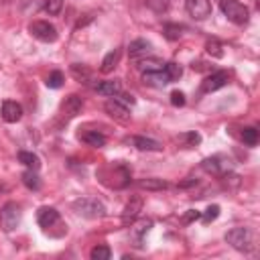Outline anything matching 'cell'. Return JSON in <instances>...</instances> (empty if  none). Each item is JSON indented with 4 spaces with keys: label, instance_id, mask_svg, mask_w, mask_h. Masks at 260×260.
<instances>
[{
    "label": "cell",
    "instance_id": "1",
    "mask_svg": "<svg viewBox=\"0 0 260 260\" xmlns=\"http://www.w3.org/2000/svg\"><path fill=\"white\" fill-rule=\"evenodd\" d=\"M219 8L228 20L234 24H246L250 18V10L240 0H219Z\"/></svg>",
    "mask_w": 260,
    "mask_h": 260
},
{
    "label": "cell",
    "instance_id": "2",
    "mask_svg": "<svg viewBox=\"0 0 260 260\" xmlns=\"http://www.w3.org/2000/svg\"><path fill=\"white\" fill-rule=\"evenodd\" d=\"M73 209L75 213L83 215V217H102L106 213V205L98 199H91V197H81V199H75L73 201Z\"/></svg>",
    "mask_w": 260,
    "mask_h": 260
},
{
    "label": "cell",
    "instance_id": "3",
    "mask_svg": "<svg viewBox=\"0 0 260 260\" xmlns=\"http://www.w3.org/2000/svg\"><path fill=\"white\" fill-rule=\"evenodd\" d=\"M20 217H22V211H20V205L14 203V201H8L2 209H0V228L4 232H12L20 225Z\"/></svg>",
    "mask_w": 260,
    "mask_h": 260
},
{
    "label": "cell",
    "instance_id": "4",
    "mask_svg": "<svg viewBox=\"0 0 260 260\" xmlns=\"http://www.w3.org/2000/svg\"><path fill=\"white\" fill-rule=\"evenodd\" d=\"M225 242H228L232 248L240 250V252H248V250L252 248V234H250L248 228L238 225V228H232V230L225 234Z\"/></svg>",
    "mask_w": 260,
    "mask_h": 260
},
{
    "label": "cell",
    "instance_id": "5",
    "mask_svg": "<svg viewBox=\"0 0 260 260\" xmlns=\"http://www.w3.org/2000/svg\"><path fill=\"white\" fill-rule=\"evenodd\" d=\"M28 32L35 39L43 41V43H55L57 41V28L51 22H47V20H35V22H30L28 24Z\"/></svg>",
    "mask_w": 260,
    "mask_h": 260
},
{
    "label": "cell",
    "instance_id": "6",
    "mask_svg": "<svg viewBox=\"0 0 260 260\" xmlns=\"http://www.w3.org/2000/svg\"><path fill=\"white\" fill-rule=\"evenodd\" d=\"M185 8H187L189 16L195 20H205L211 14V2L209 0H187Z\"/></svg>",
    "mask_w": 260,
    "mask_h": 260
},
{
    "label": "cell",
    "instance_id": "7",
    "mask_svg": "<svg viewBox=\"0 0 260 260\" xmlns=\"http://www.w3.org/2000/svg\"><path fill=\"white\" fill-rule=\"evenodd\" d=\"M228 81H230L228 71H215V73H211V75H207V77L203 79V83H201V91H203V93H211V91L223 87Z\"/></svg>",
    "mask_w": 260,
    "mask_h": 260
},
{
    "label": "cell",
    "instance_id": "8",
    "mask_svg": "<svg viewBox=\"0 0 260 260\" xmlns=\"http://www.w3.org/2000/svg\"><path fill=\"white\" fill-rule=\"evenodd\" d=\"M140 209H142V197H132V199L126 203L124 211H122V223H124V225H132V223L136 221Z\"/></svg>",
    "mask_w": 260,
    "mask_h": 260
},
{
    "label": "cell",
    "instance_id": "9",
    "mask_svg": "<svg viewBox=\"0 0 260 260\" xmlns=\"http://www.w3.org/2000/svg\"><path fill=\"white\" fill-rule=\"evenodd\" d=\"M81 108H83V100L79 95H75V93L67 95L63 100V104H61V112H63L65 118H75L81 112Z\"/></svg>",
    "mask_w": 260,
    "mask_h": 260
},
{
    "label": "cell",
    "instance_id": "10",
    "mask_svg": "<svg viewBox=\"0 0 260 260\" xmlns=\"http://www.w3.org/2000/svg\"><path fill=\"white\" fill-rule=\"evenodd\" d=\"M37 221H39V225L41 228H45V230H49V228H53L57 221H59V211L55 209V207H41L39 211H37Z\"/></svg>",
    "mask_w": 260,
    "mask_h": 260
},
{
    "label": "cell",
    "instance_id": "11",
    "mask_svg": "<svg viewBox=\"0 0 260 260\" xmlns=\"http://www.w3.org/2000/svg\"><path fill=\"white\" fill-rule=\"evenodd\" d=\"M106 112H108L112 118L122 120V122H126V120L130 118V110H128V106H124V104L118 102L116 98H112V100L106 102Z\"/></svg>",
    "mask_w": 260,
    "mask_h": 260
},
{
    "label": "cell",
    "instance_id": "12",
    "mask_svg": "<svg viewBox=\"0 0 260 260\" xmlns=\"http://www.w3.org/2000/svg\"><path fill=\"white\" fill-rule=\"evenodd\" d=\"M22 118V106L18 102H12V100H6L2 104V120L4 122H18Z\"/></svg>",
    "mask_w": 260,
    "mask_h": 260
},
{
    "label": "cell",
    "instance_id": "13",
    "mask_svg": "<svg viewBox=\"0 0 260 260\" xmlns=\"http://www.w3.org/2000/svg\"><path fill=\"white\" fill-rule=\"evenodd\" d=\"M150 228H152V219H142V221H138L136 225L130 228V236H132V242H134L136 248H142L144 236L150 232Z\"/></svg>",
    "mask_w": 260,
    "mask_h": 260
},
{
    "label": "cell",
    "instance_id": "14",
    "mask_svg": "<svg viewBox=\"0 0 260 260\" xmlns=\"http://www.w3.org/2000/svg\"><path fill=\"white\" fill-rule=\"evenodd\" d=\"M201 167L211 175H221L225 173V169H230V160H225L223 156H209L201 162Z\"/></svg>",
    "mask_w": 260,
    "mask_h": 260
},
{
    "label": "cell",
    "instance_id": "15",
    "mask_svg": "<svg viewBox=\"0 0 260 260\" xmlns=\"http://www.w3.org/2000/svg\"><path fill=\"white\" fill-rule=\"evenodd\" d=\"M142 81L146 85H152V87H162V85L171 83L169 75L165 73V67L162 69H156V71H144L142 73Z\"/></svg>",
    "mask_w": 260,
    "mask_h": 260
},
{
    "label": "cell",
    "instance_id": "16",
    "mask_svg": "<svg viewBox=\"0 0 260 260\" xmlns=\"http://www.w3.org/2000/svg\"><path fill=\"white\" fill-rule=\"evenodd\" d=\"M150 51H152V45H150L146 39H136V41H132V43L128 45V55H130L134 61L146 57Z\"/></svg>",
    "mask_w": 260,
    "mask_h": 260
},
{
    "label": "cell",
    "instance_id": "17",
    "mask_svg": "<svg viewBox=\"0 0 260 260\" xmlns=\"http://www.w3.org/2000/svg\"><path fill=\"white\" fill-rule=\"evenodd\" d=\"M95 91L102 93V95H108V98H114L122 91V83L118 79H108V81H102L95 85Z\"/></svg>",
    "mask_w": 260,
    "mask_h": 260
},
{
    "label": "cell",
    "instance_id": "18",
    "mask_svg": "<svg viewBox=\"0 0 260 260\" xmlns=\"http://www.w3.org/2000/svg\"><path fill=\"white\" fill-rule=\"evenodd\" d=\"M132 144L138 148V150H148V152H160L162 150V144L152 140V138H146V136H134L132 138Z\"/></svg>",
    "mask_w": 260,
    "mask_h": 260
},
{
    "label": "cell",
    "instance_id": "19",
    "mask_svg": "<svg viewBox=\"0 0 260 260\" xmlns=\"http://www.w3.org/2000/svg\"><path fill=\"white\" fill-rule=\"evenodd\" d=\"M136 67L144 73V71H156V69H162L165 63L156 57H142V59H136Z\"/></svg>",
    "mask_w": 260,
    "mask_h": 260
},
{
    "label": "cell",
    "instance_id": "20",
    "mask_svg": "<svg viewBox=\"0 0 260 260\" xmlns=\"http://www.w3.org/2000/svg\"><path fill=\"white\" fill-rule=\"evenodd\" d=\"M81 140H83L85 144L93 146V148H102V146H106V136H104L102 132H98V130L83 132V134H81Z\"/></svg>",
    "mask_w": 260,
    "mask_h": 260
},
{
    "label": "cell",
    "instance_id": "21",
    "mask_svg": "<svg viewBox=\"0 0 260 260\" xmlns=\"http://www.w3.org/2000/svg\"><path fill=\"white\" fill-rule=\"evenodd\" d=\"M20 179H22V183H24L26 189H30V191H39V189H41V177L37 175V171L26 169Z\"/></svg>",
    "mask_w": 260,
    "mask_h": 260
},
{
    "label": "cell",
    "instance_id": "22",
    "mask_svg": "<svg viewBox=\"0 0 260 260\" xmlns=\"http://www.w3.org/2000/svg\"><path fill=\"white\" fill-rule=\"evenodd\" d=\"M118 61H120V51L114 49V51H110V53L104 57L100 71H102V73H110V71H114V67L118 65Z\"/></svg>",
    "mask_w": 260,
    "mask_h": 260
},
{
    "label": "cell",
    "instance_id": "23",
    "mask_svg": "<svg viewBox=\"0 0 260 260\" xmlns=\"http://www.w3.org/2000/svg\"><path fill=\"white\" fill-rule=\"evenodd\" d=\"M18 162H22L26 169H32V171H37V169L41 167L39 156H37L35 152H28V150H20V152H18Z\"/></svg>",
    "mask_w": 260,
    "mask_h": 260
},
{
    "label": "cell",
    "instance_id": "24",
    "mask_svg": "<svg viewBox=\"0 0 260 260\" xmlns=\"http://www.w3.org/2000/svg\"><path fill=\"white\" fill-rule=\"evenodd\" d=\"M71 75H73L77 81H83V83H87V81L91 79V71H89L85 65H79V63H73V65H71Z\"/></svg>",
    "mask_w": 260,
    "mask_h": 260
},
{
    "label": "cell",
    "instance_id": "25",
    "mask_svg": "<svg viewBox=\"0 0 260 260\" xmlns=\"http://www.w3.org/2000/svg\"><path fill=\"white\" fill-rule=\"evenodd\" d=\"M242 142L244 144H248V146H256L258 144V130L254 128V126H246V128H242Z\"/></svg>",
    "mask_w": 260,
    "mask_h": 260
},
{
    "label": "cell",
    "instance_id": "26",
    "mask_svg": "<svg viewBox=\"0 0 260 260\" xmlns=\"http://www.w3.org/2000/svg\"><path fill=\"white\" fill-rule=\"evenodd\" d=\"M162 32H165V37H167L169 41H177V39L183 35V26H181V24H175V22H167V24L162 26Z\"/></svg>",
    "mask_w": 260,
    "mask_h": 260
},
{
    "label": "cell",
    "instance_id": "27",
    "mask_svg": "<svg viewBox=\"0 0 260 260\" xmlns=\"http://www.w3.org/2000/svg\"><path fill=\"white\" fill-rule=\"evenodd\" d=\"M89 258H91V260H110V258H112V250H110L108 246L100 244V246L91 248V252H89Z\"/></svg>",
    "mask_w": 260,
    "mask_h": 260
},
{
    "label": "cell",
    "instance_id": "28",
    "mask_svg": "<svg viewBox=\"0 0 260 260\" xmlns=\"http://www.w3.org/2000/svg\"><path fill=\"white\" fill-rule=\"evenodd\" d=\"M205 51H207L211 57H215V59L223 57V47H221V43H219L217 39H209V41L205 43Z\"/></svg>",
    "mask_w": 260,
    "mask_h": 260
},
{
    "label": "cell",
    "instance_id": "29",
    "mask_svg": "<svg viewBox=\"0 0 260 260\" xmlns=\"http://www.w3.org/2000/svg\"><path fill=\"white\" fill-rule=\"evenodd\" d=\"M45 85L51 87V89H59L63 85V73L61 71H51L49 77L45 79Z\"/></svg>",
    "mask_w": 260,
    "mask_h": 260
},
{
    "label": "cell",
    "instance_id": "30",
    "mask_svg": "<svg viewBox=\"0 0 260 260\" xmlns=\"http://www.w3.org/2000/svg\"><path fill=\"white\" fill-rule=\"evenodd\" d=\"M144 4H146V6H148L152 12L162 14V12H167V8H169L171 0H144Z\"/></svg>",
    "mask_w": 260,
    "mask_h": 260
},
{
    "label": "cell",
    "instance_id": "31",
    "mask_svg": "<svg viewBox=\"0 0 260 260\" xmlns=\"http://www.w3.org/2000/svg\"><path fill=\"white\" fill-rule=\"evenodd\" d=\"M165 73L169 75V79L171 81H177L181 75H183V69H181V65L179 63H165Z\"/></svg>",
    "mask_w": 260,
    "mask_h": 260
},
{
    "label": "cell",
    "instance_id": "32",
    "mask_svg": "<svg viewBox=\"0 0 260 260\" xmlns=\"http://www.w3.org/2000/svg\"><path fill=\"white\" fill-rule=\"evenodd\" d=\"M138 187H142V189H165L167 183L162 179H142V181H138Z\"/></svg>",
    "mask_w": 260,
    "mask_h": 260
},
{
    "label": "cell",
    "instance_id": "33",
    "mask_svg": "<svg viewBox=\"0 0 260 260\" xmlns=\"http://www.w3.org/2000/svg\"><path fill=\"white\" fill-rule=\"evenodd\" d=\"M217 215H219V205H209L207 209H205V213H201V221L203 223H211L213 219H217Z\"/></svg>",
    "mask_w": 260,
    "mask_h": 260
},
{
    "label": "cell",
    "instance_id": "34",
    "mask_svg": "<svg viewBox=\"0 0 260 260\" xmlns=\"http://www.w3.org/2000/svg\"><path fill=\"white\" fill-rule=\"evenodd\" d=\"M45 10H47L51 16H57V14L63 10V0H47V2H45Z\"/></svg>",
    "mask_w": 260,
    "mask_h": 260
},
{
    "label": "cell",
    "instance_id": "35",
    "mask_svg": "<svg viewBox=\"0 0 260 260\" xmlns=\"http://www.w3.org/2000/svg\"><path fill=\"white\" fill-rule=\"evenodd\" d=\"M171 104H173L175 108L185 106V93H183V91H179V89H175V91L171 93Z\"/></svg>",
    "mask_w": 260,
    "mask_h": 260
},
{
    "label": "cell",
    "instance_id": "36",
    "mask_svg": "<svg viewBox=\"0 0 260 260\" xmlns=\"http://www.w3.org/2000/svg\"><path fill=\"white\" fill-rule=\"evenodd\" d=\"M201 217V211H197V209H189L185 215H183V223H191V221H195V219H199Z\"/></svg>",
    "mask_w": 260,
    "mask_h": 260
},
{
    "label": "cell",
    "instance_id": "37",
    "mask_svg": "<svg viewBox=\"0 0 260 260\" xmlns=\"http://www.w3.org/2000/svg\"><path fill=\"white\" fill-rule=\"evenodd\" d=\"M114 98H116L118 102H122L124 106H132V104H134V95H132V93H122V91H120V93L114 95Z\"/></svg>",
    "mask_w": 260,
    "mask_h": 260
},
{
    "label": "cell",
    "instance_id": "38",
    "mask_svg": "<svg viewBox=\"0 0 260 260\" xmlns=\"http://www.w3.org/2000/svg\"><path fill=\"white\" fill-rule=\"evenodd\" d=\"M185 138H187L189 146H195V144H199V142H201V136H199L197 132H189V134H185Z\"/></svg>",
    "mask_w": 260,
    "mask_h": 260
},
{
    "label": "cell",
    "instance_id": "39",
    "mask_svg": "<svg viewBox=\"0 0 260 260\" xmlns=\"http://www.w3.org/2000/svg\"><path fill=\"white\" fill-rule=\"evenodd\" d=\"M0 2H8V0H0Z\"/></svg>",
    "mask_w": 260,
    "mask_h": 260
}]
</instances>
